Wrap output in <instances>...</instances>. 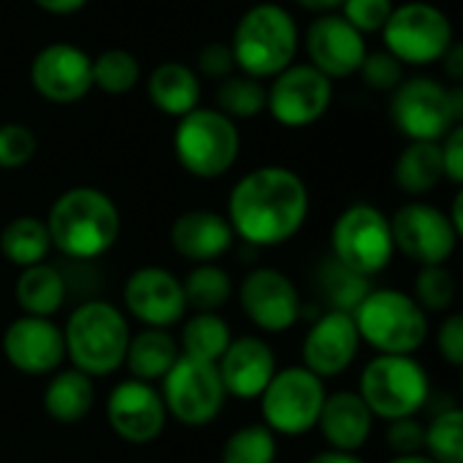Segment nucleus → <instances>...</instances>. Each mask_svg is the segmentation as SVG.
I'll list each match as a JSON object with an SVG mask.
<instances>
[{
    "mask_svg": "<svg viewBox=\"0 0 463 463\" xmlns=\"http://www.w3.org/2000/svg\"><path fill=\"white\" fill-rule=\"evenodd\" d=\"M334 103V81L309 62H290L266 87V111L282 128L298 130L320 122Z\"/></svg>",
    "mask_w": 463,
    "mask_h": 463,
    "instance_id": "ddd939ff",
    "label": "nucleus"
},
{
    "mask_svg": "<svg viewBox=\"0 0 463 463\" xmlns=\"http://www.w3.org/2000/svg\"><path fill=\"white\" fill-rule=\"evenodd\" d=\"M228 46L239 73L266 81L296 62L301 33L285 5L258 0L239 16Z\"/></svg>",
    "mask_w": 463,
    "mask_h": 463,
    "instance_id": "7ed1b4c3",
    "label": "nucleus"
},
{
    "mask_svg": "<svg viewBox=\"0 0 463 463\" xmlns=\"http://www.w3.org/2000/svg\"><path fill=\"white\" fill-rule=\"evenodd\" d=\"M30 84L49 103H79L92 90V57L68 41L46 43L30 62Z\"/></svg>",
    "mask_w": 463,
    "mask_h": 463,
    "instance_id": "2eb2a0df",
    "label": "nucleus"
},
{
    "mask_svg": "<svg viewBox=\"0 0 463 463\" xmlns=\"http://www.w3.org/2000/svg\"><path fill=\"white\" fill-rule=\"evenodd\" d=\"M445 65V73L453 84H461L463 81V46L458 41H453V46L445 52V57L439 60Z\"/></svg>",
    "mask_w": 463,
    "mask_h": 463,
    "instance_id": "49530a36",
    "label": "nucleus"
},
{
    "mask_svg": "<svg viewBox=\"0 0 463 463\" xmlns=\"http://www.w3.org/2000/svg\"><path fill=\"white\" fill-rule=\"evenodd\" d=\"M250 3H258V0H250Z\"/></svg>",
    "mask_w": 463,
    "mask_h": 463,
    "instance_id": "864d4df0",
    "label": "nucleus"
},
{
    "mask_svg": "<svg viewBox=\"0 0 463 463\" xmlns=\"http://www.w3.org/2000/svg\"><path fill=\"white\" fill-rule=\"evenodd\" d=\"M391 122L407 141H442L463 122L461 84L431 76L404 79L391 92Z\"/></svg>",
    "mask_w": 463,
    "mask_h": 463,
    "instance_id": "0eeeda50",
    "label": "nucleus"
},
{
    "mask_svg": "<svg viewBox=\"0 0 463 463\" xmlns=\"http://www.w3.org/2000/svg\"><path fill=\"white\" fill-rule=\"evenodd\" d=\"M307 214V182L293 168L260 165L233 184L225 220L231 222L233 236L250 247H277L304 228Z\"/></svg>",
    "mask_w": 463,
    "mask_h": 463,
    "instance_id": "f257e3e1",
    "label": "nucleus"
},
{
    "mask_svg": "<svg viewBox=\"0 0 463 463\" xmlns=\"http://www.w3.org/2000/svg\"><path fill=\"white\" fill-rule=\"evenodd\" d=\"M106 420L119 439L130 445H149L163 434L168 412L155 385L122 380L106 399Z\"/></svg>",
    "mask_w": 463,
    "mask_h": 463,
    "instance_id": "f3484780",
    "label": "nucleus"
},
{
    "mask_svg": "<svg viewBox=\"0 0 463 463\" xmlns=\"http://www.w3.org/2000/svg\"><path fill=\"white\" fill-rule=\"evenodd\" d=\"M439 152H442V171L445 179L456 187L463 184V122L456 125L442 141H439Z\"/></svg>",
    "mask_w": 463,
    "mask_h": 463,
    "instance_id": "a18cd8bd",
    "label": "nucleus"
},
{
    "mask_svg": "<svg viewBox=\"0 0 463 463\" xmlns=\"http://www.w3.org/2000/svg\"><path fill=\"white\" fill-rule=\"evenodd\" d=\"M3 358L22 374L43 377L60 369L65 361L62 328L52 317L22 315L3 331Z\"/></svg>",
    "mask_w": 463,
    "mask_h": 463,
    "instance_id": "aec40b11",
    "label": "nucleus"
},
{
    "mask_svg": "<svg viewBox=\"0 0 463 463\" xmlns=\"http://www.w3.org/2000/svg\"><path fill=\"white\" fill-rule=\"evenodd\" d=\"M214 366L225 388V396L250 402V399H258L271 383L277 372V358L266 339L239 336V339H231L228 350Z\"/></svg>",
    "mask_w": 463,
    "mask_h": 463,
    "instance_id": "4be33fe9",
    "label": "nucleus"
},
{
    "mask_svg": "<svg viewBox=\"0 0 463 463\" xmlns=\"http://www.w3.org/2000/svg\"><path fill=\"white\" fill-rule=\"evenodd\" d=\"M43 222L52 247L79 263L106 255L122 231V214L111 195L87 184L57 195Z\"/></svg>",
    "mask_w": 463,
    "mask_h": 463,
    "instance_id": "f03ea898",
    "label": "nucleus"
},
{
    "mask_svg": "<svg viewBox=\"0 0 463 463\" xmlns=\"http://www.w3.org/2000/svg\"><path fill=\"white\" fill-rule=\"evenodd\" d=\"M393 0H345L339 5V14L361 33V35H374L383 33L388 16L393 14Z\"/></svg>",
    "mask_w": 463,
    "mask_h": 463,
    "instance_id": "a19ab883",
    "label": "nucleus"
},
{
    "mask_svg": "<svg viewBox=\"0 0 463 463\" xmlns=\"http://www.w3.org/2000/svg\"><path fill=\"white\" fill-rule=\"evenodd\" d=\"M442 179L445 171L439 141H410L393 163V182L410 198L429 195Z\"/></svg>",
    "mask_w": 463,
    "mask_h": 463,
    "instance_id": "cd10ccee",
    "label": "nucleus"
},
{
    "mask_svg": "<svg viewBox=\"0 0 463 463\" xmlns=\"http://www.w3.org/2000/svg\"><path fill=\"white\" fill-rule=\"evenodd\" d=\"M391 233L396 250L420 266H445L461 239L448 212L423 201L404 203L391 217Z\"/></svg>",
    "mask_w": 463,
    "mask_h": 463,
    "instance_id": "4468645a",
    "label": "nucleus"
},
{
    "mask_svg": "<svg viewBox=\"0 0 463 463\" xmlns=\"http://www.w3.org/2000/svg\"><path fill=\"white\" fill-rule=\"evenodd\" d=\"M214 100H217L214 109L222 111L225 117H231L233 122L252 119L266 111V81L236 71V73L220 79Z\"/></svg>",
    "mask_w": 463,
    "mask_h": 463,
    "instance_id": "473e14b6",
    "label": "nucleus"
},
{
    "mask_svg": "<svg viewBox=\"0 0 463 463\" xmlns=\"http://www.w3.org/2000/svg\"><path fill=\"white\" fill-rule=\"evenodd\" d=\"M358 73L366 81V87H372L377 92H393L404 81V65L391 52H385V49L366 52Z\"/></svg>",
    "mask_w": 463,
    "mask_h": 463,
    "instance_id": "ea45409f",
    "label": "nucleus"
},
{
    "mask_svg": "<svg viewBox=\"0 0 463 463\" xmlns=\"http://www.w3.org/2000/svg\"><path fill=\"white\" fill-rule=\"evenodd\" d=\"M361 350V336L350 312H323L301 342V366L320 380L336 377L350 369Z\"/></svg>",
    "mask_w": 463,
    "mask_h": 463,
    "instance_id": "412c9836",
    "label": "nucleus"
},
{
    "mask_svg": "<svg viewBox=\"0 0 463 463\" xmlns=\"http://www.w3.org/2000/svg\"><path fill=\"white\" fill-rule=\"evenodd\" d=\"M141 81V62L128 49H103L92 57V90L106 95H128Z\"/></svg>",
    "mask_w": 463,
    "mask_h": 463,
    "instance_id": "72a5a7b5",
    "label": "nucleus"
},
{
    "mask_svg": "<svg viewBox=\"0 0 463 463\" xmlns=\"http://www.w3.org/2000/svg\"><path fill=\"white\" fill-rule=\"evenodd\" d=\"M304 49L309 65L317 68L331 81L350 79L358 73L369 46L366 35H361L342 14H320L304 33Z\"/></svg>",
    "mask_w": 463,
    "mask_h": 463,
    "instance_id": "a211bd4d",
    "label": "nucleus"
},
{
    "mask_svg": "<svg viewBox=\"0 0 463 463\" xmlns=\"http://www.w3.org/2000/svg\"><path fill=\"white\" fill-rule=\"evenodd\" d=\"M380 35L385 43L383 49L391 52L402 65L412 68L439 62L456 41L450 16L426 0L393 5V14L388 16Z\"/></svg>",
    "mask_w": 463,
    "mask_h": 463,
    "instance_id": "1a4fd4ad",
    "label": "nucleus"
},
{
    "mask_svg": "<svg viewBox=\"0 0 463 463\" xmlns=\"http://www.w3.org/2000/svg\"><path fill=\"white\" fill-rule=\"evenodd\" d=\"M174 155L176 163L195 179L225 176L241 152L239 125L212 106H198L195 111L176 119L174 128Z\"/></svg>",
    "mask_w": 463,
    "mask_h": 463,
    "instance_id": "423d86ee",
    "label": "nucleus"
},
{
    "mask_svg": "<svg viewBox=\"0 0 463 463\" xmlns=\"http://www.w3.org/2000/svg\"><path fill=\"white\" fill-rule=\"evenodd\" d=\"M361 342L380 355H412L429 339V315L420 304L393 288L369 290L353 312Z\"/></svg>",
    "mask_w": 463,
    "mask_h": 463,
    "instance_id": "39448f33",
    "label": "nucleus"
},
{
    "mask_svg": "<svg viewBox=\"0 0 463 463\" xmlns=\"http://www.w3.org/2000/svg\"><path fill=\"white\" fill-rule=\"evenodd\" d=\"M38 152V138L33 128L24 122H3L0 125V168L19 171L24 168Z\"/></svg>",
    "mask_w": 463,
    "mask_h": 463,
    "instance_id": "58836bf2",
    "label": "nucleus"
},
{
    "mask_svg": "<svg viewBox=\"0 0 463 463\" xmlns=\"http://www.w3.org/2000/svg\"><path fill=\"white\" fill-rule=\"evenodd\" d=\"M391 463H437L434 458H429L426 453H415V456H396Z\"/></svg>",
    "mask_w": 463,
    "mask_h": 463,
    "instance_id": "603ef678",
    "label": "nucleus"
},
{
    "mask_svg": "<svg viewBox=\"0 0 463 463\" xmlns=\"http://www.w3.org/2000/svg\"><path fill=\"white\" fill-rule=\"evenodd\" d=\"M195 73L201 76H209V79H225L231 73H236V62H233V54H231V46L228 41H212L206 43L201 52H198V68Z\"/></svg>",
    "mask_w": 463,
    "mask_h": 463,
    "instance_id": "37998d69",
    "label": "nucleus"
},
{
    "mask_svg": "<svg viewBox=\"0 0 463 463\" xmlns=\"http://www.w3.org/2000/svg\"><path fill=\"white\" fill-rule=\"evenodd\" d=\"M222 463H277V434L260 426H241L222 445Z\"/></svg>",
    "mask_w": 463,
    "mask_h": 463,
    "instance_id": "e433bc0d",
    "label": "nucleus"
},
{
    "mask_svg": "<svg viewBox=\"0 0 463 463\" xmlns=\"http://www.w3.org/2000/svg\"><path fill=\"white\" fill-rule=\"evenodd\" d=\"M122 301L130 317L144 323V328L168 331L187 315L182 279H176L168 269L160 266L136 269L122 288Z\"/></svg>",
    "mask_w": 463,
    "mask_h": 463,
    "instance_id": "6ab92c4d",
    "label": "nucleus"
},
{
    "mask_svg": "<svg viewBox=\"0 0 463 463\" xmlns=\"http://www.w3.org/2000/svg\"><path fill=\"white\" fill-rule=\"evenodd\" d=\"M236 293L241 312L263 334H285L301 317L298 288L279 269H252Z\"/></svg>",
    "mask_w": 463,
    "mask_h": 463,
    "instance_id": "dca6fc26",
    "label": "nucleus"
},
{
    "mask_svg": "<svg viewBox=\"0 0 463 463\" xmlns=\"http://www.w3.org/2000/svg\"><path fill=\"white\" fill-rule=\"evenodd\" d=\"M358 396L380 420L415 418L431 399V380L412 355H377L361 372Z\"/></svg>",
    "mask_w": 463,
    "mask_h": 463,
    "instance_id": "6e6552de",
    "label": "nucleus"
},
{
    "mask_svg": "<svg viewBox=\"0 0 463 463\" xmlns=\"http://www.w3.org/2000/svg\"><path fill=\"white\" fill-rule=\"evenodd\" d=\"M315 429H320L323 439L328 442V450L358 453L372 437L374 415L358 396V391H336L326 393Z\"/></svg>",
    "mask_w": 463,
    "mask_h": 463,
    "instance_id": "b1692460",
    "label": "nucleus"
},
{
    "mask_svg": "<svg viewBox=\"0 0 463 463\" xmlns=\"http://www.w3.org/2000/svg\"><path fill=\"white\" fill-rule=\"evenodd\" d=\"M231 339V326L217 312H193L182 328V355L217 364Z\"/></svg>",
    "mask_w": 463,
    "mask_h": 463,
    "instance_id": "7c9ffc66",
    "label": "nucleus"
},
{
    "mask_svg": "<svg viewBox=\"0 0 463 463\" xmlns=\"http://www.w3.org/2000/svg\"><path fill=\"white\" fill-rule=\"evenodd\" d=\"M62 339L65 358H71L76 372L87 377H109L125 364L130 326L114 304L92 298L71 312Z\"/></svg>",
    "mask_w": 463,
    "mask_h": 463,
    "instance_id": "20e7f679",
    "label": "nucleus"
},
{
    "mask_svg": "<svg viewBox=\"0 0 463 463\" xmlns=\"http://www.w3.org/2000/svg\"><path fill=\"white\" fill-rule=\"evenodd\" d=\"M450 217V222H453V228L463 233V193L456 195V201H453V212L448 214Z\"/></svg>",
    "mask_w": 463,
    "mask_h": 463,
    "instance_id": "3c124183",
    "label": "nucleus"
},
{
    "mask_svg": "<svg viewBox=\"0 0 463 463\" xmlns=\"http://www.w3.org/2000/svg\"><path fill=\"white\" fill-rule=\"evenodd\" d=\"M49 252H52V241H49V231H46L43 220L24 214V217H14L11 222L3 225L0 255L8 263L27 269V266L43 263Z\"/></svg>",
    "mask_w": 463,
    "mask_h": 463,
    "instance_id": "c756f323",
    "label": "nucleus"
},
{
    "mask_svg": "<svg viewBox=\"0 0 463 463\" xmlns=\"http://www.w3.org/2000/svg\"><path fill=\"white\" fill-rule=\"evenodd\" d=\"M41 11L54 14V16H71L76 11H81L90 0H33Z\"/></svg>",
    "mask_w": 463,
    "mask_h": 463,
    "instance_id": "de8ad7c7",
    "label": "nucleus"
},
{
    "mask_svg": "<svg viewBox=\"0 0 463 463\" xmlns=\"http://www.w3.org/2000/svg\"><path fill=\"white\" fill-rule=\"evenodd\" d=\"M263 426L274 434L301 437L317 426L326 383L304 366H290L274 372L266 391L258 396Z\"/></svg>",
    "mask_w": 463,
    "mask_h": 463,
    "instance_id": "9b49d317",
    "label": "nucleus"
},
{
    "mask_svg": "<svg viewBox=\"0 0 463 463\" xmlns=\"http://www.w3.org/2000/svg\"><path fill=\"white\" fill-rule=\"evenodd\" d=\"M437 347L450 366H463V317L458 312H450L442 320L437 331Z\"/></svg>",
    "mask_w": 463,
    "mask_h": 463,
    "instance_id": "c03bdc74",
    "label": "nucleus"
},
{
    "mask_svg": "<svg viewBox=\"0 0 463 463\" xmlns=\"http://www.w3.org/2000/svg\"><path fill=\"white\" fill-rule=\"evenodd\" d=\"M320 290L328 298L331 309L336 312H355V307L369 296L372 282L350 269H345L339 260H326L320 271Z\"/></svg>",
    "mask_w": 463,
    "mask_h": 463,
    "instance_id": "f704fd0d",
    "label": "nucleus"
},
{
    "mask_svg": "<svg viewBox=\"0 0 463 463\" xmlns=\"http://www.w3.org/2000/svg\"><path fill=\"white\" fill-rule=\"evenodd\" d=\"M184 304L193 312H217L222 309L233 296V282L217 263H198L184 279H182Z\"/></svg>",
    "mask_w": 463,
    "mask_h": 463,
    "instance_id": "2f4dec72",
    "label": "nucleus"
},
{
    "mask_svg": "<svg viewBox=\"0 0 463 463\" xmlns=\"http://www.w3.org/2000/svg\"><path fill=\"white\" fill-rule=\"evenodd\" d=\"M456 277L445 266H423L415 277L412 298L423 312H448L456 301Z\"/></svg>",
    "mask_w": 463,
    "mask_h": 463,
    "instance_id": "4c0bfd02",
    "label": "nucleus"
},
{
    "mask_svg": "<svg viewBox=\"0 0 463 463\" xmlns=\"http://www.w3.org/2000/svg\"><path fill=\"white\" fill-rule=\"evenodd\" d=\"M95 404V385L92 377L68 369V372H57L46 388H43V412L62 426H73L81 423Z\"/></svg>",
    "mask_w": 463,
    "mask_h": 463,
    "instance_id": "c85d7f7f",
    "label": "nucleus"
},
{
    "mask_svg": "<svg viewBox=\"0 0 463 463\" xmlns=\"http://www.w3.org/2000/svg\"><path fill=\"white\" fill-rule=\"evenodd\" d=\"M160 383V399L165 404V412L182 426H209L225 407V388L214 364L179 355Z\"/></svg>",
    "mask_w": 463,
    "mask_h": 463,
    "instance_id": "f8f14e48",
    "label": "nucleus"
},
{
    "mask_svg": "<svg viewBox=\"0 0 463 463\" xmlns=\"http://www.w3.org/2000/svg\"><path fill=\"white\" fill-rule=\"evenodd\" d=\"M385 442L396 456H415L423 453V442H426V426L418 418H399V420H388V431H385Z\"/></svg>",
    "mask_w": 463,
    "mask_h": 463,
    "instance_id": "79ce46f5",
    "label": "nucleus"
},
{
    "mask_svg": "<svg viewBox=\"0 0 463 463\" xmlns=\"http://www.w3.org/2000/svg\"><path fill=\"white\" fill-rule=\"evenodd\" d=\"M236 236L225 214L212 209L182 212L171 225V247L190 263H214L233 247Z\"/></svg>",
    "mask_w": 463,
    "mask_h": 463,
    "instance_id": "5701e85b",
    "label": "nucleus"
},
{
    "mask_svg": "<svg viewBox=\"0 0 463 463\" xmlns=\"http://www.w3.org/2000/svg\"><path fill=\"white\" fill-rule=\"evenodd\" d=\"M179 355V342L165 328H144L138 334H130L122 366L128 369L130 380L155 385L168 374Z\"/></svg>",
    "mask_w": 463,
    "mask_h": 463,
    "instance_id": "a878e982",
    "label": "nucleus"
},
{
    "mask_svg": "<svg viewBox=\"0 0 463 463\" xmlns=\"http://www.w3.org/2000/svg\"><path fill=\"white\" fill-rule=\"evenodd\" d=\"M146 95H149V103L160 114L179 119L201 106L203 87H201V76L195 73L193 65L168 60V62H160L149 73Z\"/></svg>",
    "mask_w": 463,
    "mask_h": 463,
    "instance_id": "393cba45",
    "label": "nucleus"
},
{
    "mask_svg": "<svg viewBox=\"0 0 463 463\" xmlns=\"http://www.w3.org/2000/svg\"><path fill=\"white\" fill-rule=\"evenodd\" d=\"M423 453L437 463H463V412L458 407L434 415L426 426Z\"/></svg>",
    "mask_w": 463,
    "mask_h": 463,
    "instance_id": "c9c22d12",
    "label": "nucleus"
},
{
    "mask_svg": "<svg viewBox=\"0 0 463 463\" xmlns=\"http://www.w3.org/2000/svg\"><path fill=\"white\" fill-rule=\"evenodd\" d=\"M16 304L24 315L33 317H52L62 309L68 296V279L65 274L52 263H35L19 271L14 285Z\"/></svg>",
    "mask_w": 463,
    "mask_h": 463,
    "instance_id": "bb28decb",
    "label": "nucleus"
},
{
    "mask_svg": "<svg viewBox=\"0 0 463 463\" xmlns=\"http://www.w3.org/2000/svg\"><path fill=\"white\" fill-rule=\"evenodd\" d=\"M301 8H307V11H315L317 16L320 14H334L345 0H296Z\"/></svg>",
    "mask_w": 463,
    "mask_h": 463,
    "instance_id": "8fccbe9b",
    "label": "nucleus"
},
{
    "mask_svg": "<svg viewBox=\"0 0 463 463\" xmlns=\"http://www.w3.org/2000/svg\"><path fill=\"white\" fill-rule=\"evenodd\" d=\"M307 463H366L358 453H342V450H323L312 456Z\"/></svg>",
    "mask_w": 463,
    "mask_h": 463,
    "instance_id": "09e8293b",
    "label": "nucleus"
},
{
    "mask_svg": "<svg viewBox=\"0 0 463 463\" xmlns=\"http://www.w3.org/2000/svg\"><path fill=\"white\" fill-rule=\"evenodd\" d=\"M331 252L345 269L372 279L385 271L396 255L391 217L372 203L347 206L331 228Z\"/></svg>",
    "mask_w": 463,
    "mask_h": 463,
    "instance_id": "9d476101",
    "label": "nucleus"
}]
</instances>
